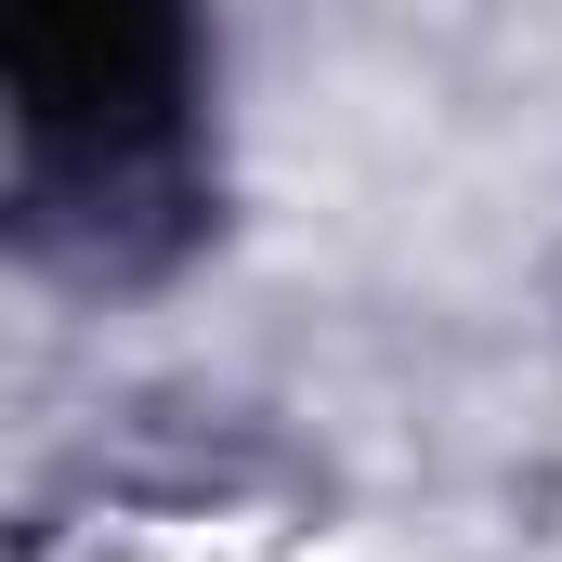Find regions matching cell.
Segmentation results:
<instances>
[{"label":"cell","mask_w":562,"mask_h":562,"mask_svg":"<svg viewBox=\"0 0 562 562\" xmlns=\"http://www.w3.org/2000/svg\"><path fill=\"white\" fill-rule=\"evenodd\" d=\"M13 119L40 170V223H92L105 262L183 236V0H0Z\"/></svg>","instance_id":"cell-1"}]
</instances>
